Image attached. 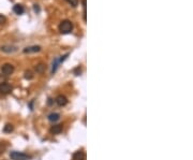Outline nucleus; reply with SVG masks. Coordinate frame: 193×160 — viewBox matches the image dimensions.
<instances>
[{
  "instance_id": "obj_7",
  "label": "nucleus",
  "mask_w": 193,
  "mask_h": 160,
  "mask_svg": "<svg viewBox=\"0 0 193 160\" xmlns=\"http://www.w3.org/2000/svg\"><path fill=\"white\" fill-rule=\"evenodd\" d=\"M1 51L4 52V53H14L17 51V47L13 46V45H4V46H1Z\"/></svg>"
},
{
  "instance_id": "obj_8",
  "label": "nucleus",
  "mask_w": 193,
  "mask_h": 160,
  "mask_svg": "<svg viewBox=\"0 0 193 160\" xmlns=\"http://www.w3.org/2000/svg\"><path fill=\"white\" fill-rule=\"evenodd\" d=\"M41 51V47L39 46V45H35V46H29V47H26L24 50V53H37V52H40Z\"/></svg>"
},
{
  "instance_id": "obj_12",
  "label": "nucleus",
  "mask_w": 193,
  "mask_h": 160,
  "mask_svg": "<svg viewBox=\"0 0 193 160\" xmlns=\"http://www.w3.org/2000/svg\"><path fill=\"white\" fill-rule=\"evenodd\" d=\"M59 118H60V115L58 113H52L48 116V119L50 121H59Z\"/></svg>"
},
{
  "instance_id": "obj_14",
  "label": "nucleus",
  "mask_w": 193,
  "mask_h": 160,
  "mask_svg": "<svg viewBox=\"0 0 193 160\" xmlns=\"http://www.w3.org/2000/svg\"><path fill=\"white\" fill-rule=\"evenodd\" d=\"M33 78V74H32L31 71H26L25 72V78H27V80H31Z\"/></svg>"
},
{
  "instance_id": "obj_13",
  "label": "nucleus",
  "mask_w": 193,
  "mask_h": 160,
  "mask_svg": "<svg viewBox=\"0 0 193 160\" xmlns=\"http://www.w3.org/2000/svg\"><path fill=\"white\" fill-rule=\"evenodd\" d=\"M13 129H14V127H13V125L7 124V125H6V126H4L3 132H6V133H10V132L13 131Z\"/></svg>"
},
{
  "instance_id": "obj_17",
  "label": "nucleus",
  "mask_w": 193,
  "mask_h": 160,
  "mask_svg": "<svg viewBox=\"0 0 193 160\" xmlns=\"http://www.w3.org/2000/svg\"><path fill=\"white\" fill-rule=\"evenodd\" d=\"M35 12H40V8H39L38 4H35Z\"/></svg>"
},
{
  "instance_id": "obj_9",
  "label": "nucleus",
  "mask_w": 193,
  "mask_h": 160,
  "mask_svg": "<svg viewBox=\"0 0 193 160\" xmlns=\"http://www.w3.org/2000/svg\"><path fill=\"white\" fill-rule=\"evenodd\" d=\"M13 11H14V13H16L17 15H21L25 12V9L21 4H15L14 7H13Z\"/></svg>"
},
{
  "instance_id": "obj_10",
  "label": "nucleus",
  "mask_w": 193,
  "mask_h": 160,
  "mask_svg": "<svg viewBox=\"0 0 193 160\" xmlns=\"http://www.w3.org/2000/svg\"><path fill=\"white\" fill-rule=\"evenodd\" d=\"M61 131H62V125H55L50 128V132L54 134H58Z\"/></svg>"
},
{
  "instance_id": "obj_4",
  "label": "nucleus",
  "mask_w": 193,
  "mask_h": 160,
  "mask_svg": "<svg viewBox=\"0 0 193 160\" xmlns=\"http://www.w3.org/2000/svg\"><path fill=\"white\" fill-rule=\"evenodd\" d=\"M12 91V86L9 83H1L0 84V94L2 95H8Z\"/></svg>"
},
{
  "instance_id": "obj_16",
  "label": "nucleus",
  "mask_w": 193,
  "mask_h": 160,
  "mask_svg": "<svg viewBox=\"0 0 193 160\" xmlns=\"http://www.w3.org/2000/svg\"><path fill=\"white\" fill-rule=\"evenodd\" d=\"M6 21H7V18L4 17L3 15L0 14V25H2V24H4Z\"/></svg>"
},
{
  "instance_id": "obj_3",
  "label": "nucleus",
  "mask_w": 193,
  "mask_h": 160,
  "mask_svg": "<svg viewBox=\"0 0 193 160\" xmlns=\"http://www.w3.org/2000/svg\"><path fill=\"white\" fill-rule=\"evenodd\" d=\"M1 72H2L4 75H11L14 72V66L11 64H4L3 66L1 67Z\"/></svg>"
},
{
  "instance_id": "obj_1",
  "label": "nucleus",
  "mask_w": 193,
  "mask_h": 160,
  "mask_svg": "<svg viewBox=\"0 0 193 160\" xmlns=\"http://www.w3.org/2000/svg\"><path fill=\"white\" fill-rule=\"evenodd\" d=\"M72 29H73V24H72V21H62L60 23L59 25V31L61 33H69V32L72 31Z\"/></svg>"
},
{
  "instance_id": "obj_5",
  "label": "nucleus",
  "mask_w": 193,
  "mask_h": 160,
  "mask_svg": "<svg viewBox=\"0 0 193 160\" xmlns=\"http://www.w3.org/2000/svg\"><path fill=\"white\" fill-rule=\"evenodd\" d=\"M56 103L58 104L59 107H64V105L68 103V99L64 96L60 95V96H58L56 98Z\"/></svg>"
},
{
  "instance_id": "obj_2",
  "label": "nucleus",
  "mask_w": 193,
  "mask_h": 160,
  "mask_svg": "<svg viewBox=\"0 0 193 160\" xmlns=\"http://www.w3.org/2000/svg\"><path fill=\"white\" fill-rule=\"evenodd\" d=\"M10 158L12 160H29L30 156L24 153H19V152H12L10 154Z\"/></svg>"
},
{
  "instance_id": "obj_11",
  "label": "nucleus",
  "mask_w": 193,
  "mask_h": 160,
  "mask_svg": "<svg viewBox=\"0 0 193 160\" xmlns=\"http://www.w3.org/2000/svg\"><path fill=\"white\" fill-rule=\"evenodd\" d=\"M45 69H46L45 64H38V66L35 67V71H37V73H43V72L45 71Z\"/></svg>"
},
{
  "instance_id": "obj_6",
  "label": "nucleus",
  "mask_w": 193,
  "mask_h": 160,
  "mask_svg": "<svg viewBox=\"0 0 193 160\" xmlns=\"http://www.w3.org/2000/svg\"><path fill=\"white\" fill-rule=\"evenodd\" d=\"M86 156H85V153L83 150H77L76 153L73 154V157H72V160H85Z\"/></svg>"
},
{
  "instance_id": "obj_15",
  "label": "nucleus",
  "mask_w": 193,
  "mask_h": 160,
  "mask_svg": "<svg viewBox=\"0 0 193 160\" xmlns=\"http://www.w3.org/2000/svg\"><path fill=\"white\" fill-rule=\"evenodd\" d=\"M67 1L72 6V7H76L77 4H78V0H67Z\"/></svg>"
}]
</instances>
